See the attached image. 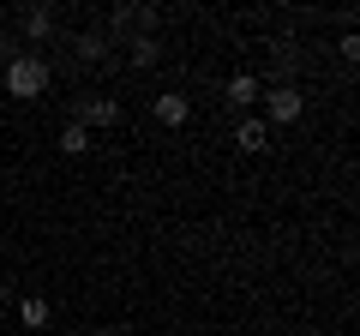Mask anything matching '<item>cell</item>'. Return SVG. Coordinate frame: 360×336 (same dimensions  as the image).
I'll use <instances>...</instances> for the list:
<instances>
[{
  "label": "cell",
  "mask_w": 360,
  "mask_h": 336,
  "mask_svg": "<svg viewBox=\"0 0 360 336\" xmlns=\"http://www.w3.org/2000/svg\"><path fill=\"white\" fill-rule=\"evenodd\" d=\"M103 30H78V60H103Z\"/></svg>",
  "instance_id": "cell-11"
},
{
  "label": "cell",
  "mask_w": 360,
  "mask_h": 336,
  "mask_svg": "<svg viewBox=\"0 0 360 336\" xmlns=\"http://www.w3.org/2000/svg\"><path fill=\"white\" fill-rule=\"evenodd\" d=\"M300 115H307V96H300L295 84H276V91H270V108H264V127H295Z\"/></svg>",
  "instance_id": "cell-2"
},
{
  "label": "cell",
  "mask_w": 360,
  "mask_h": 336,
  "mask_svg": "<svg viewBox=\"0 0 360 336\" xmlns=\"http://www.w3.org/2000/svg\"><path fill=\"white\" fill-rule=\"evenodd\" d=\"M150 115L162 120V127H186V115H193V103H186L180 91H162V96L150 103Z\"/></svg>",
  "instance_id": "cell-4"
},
{
  "label": "cell",
  "mask_w": 360,
  "mask_h": 336,
  "mask_svg": "<svg viewBox=\"0 0 360 336\" xmlns=\"http://www.w3.org/2000/svg\"><path fill=\"white\" fill-rule=\"evenodd\" d=\"M18 318H25L30 330H49V318H54V306H49V300H42V295H25V300H18Z\"/></svg>",
  "instance_id": "cell-7"
},
{
  "label": "cell",
  "mask_w": 360,
  "mask_h": 336,
  "mask_svg": "<svg viewBox=\"0 0 360 336\" xmlns=\"http://www.w3.org/2000/svg\"><path fill=\"white\" fill-rule=\"evenodd\" d=\"M252 96H258V78H252V72H234V78H229V108H246Z\"/></svg>",
  "instance_id": "cell-8"
},
{
  "label": "cell",
  "mask_w": 360,
  "mask_h": 336,
  "mask_svg": "<svg viewBox=\"0 0 360 336\" xmlns=\"http://www.w3.org/2000/svg\"><path fill=\"white\" fill-rule=\"evenodd\" d=\"M103 336H132V330H127V324H108V330H103Z\"/></svg>",
  "instance_id": "cell-13"
},
{
  "label": "cell",
  "mask_w": 360,
  "mask_h": 336,
  "mask_svg": "<svg viewBox=\"0 0 360 336\" xmlns=\"http://www.w3.org/2000/svg\"><path fill=\"white\" fill-rule=\"evenodd\" d=\"M234 144H240L246 156L270 150V127H264V120H240V127H234Z\"/></svg>",
  "instance_id": "cell-5"
},
{
  "label": "cell",
  "mask_w": 360,
  "mask_h": 336,
  "mask_svg": "<svg viewBox=\"0 0 360 336\" xmlns=\"http://www.w3.org/2000/svg\"><path fill=\"white\" fill-rule=\"evenodd\" d=\"M49 60L42 54H13L6 60V96H18V103H37L42 91H49Z\"/></svg>",
  "instance_id": "cell-1"
},
{
  "label": "cell",
  "mask_w": 360,
  "mask_h": 336,
  "mask_svg": "<svg viewBox=\"0 0 360 336\" xmlns=\"http://www.w3.org/2000/svg\"><path fill=\"white\" fill-rule=\"evenodd\" d=\"M336 54H342V60H360V37H354V30H348V37L336 42Z\"/></svg>",
  "instance_id": "cell-12"
},
{
  "label": "cell",
  "mask_w": 360,
  "mask_h": 336,
  "mask_svg": "<svg viewBox=\"0 0 360 336\" xmlns=\"http://www.w3.org/2000/svg\"><path fill=\"white\" fill-rule=\"evenodd\" d=\"M60 150H66V156H84V150H90V132L78 127V120H66V127H60Z\"/></svg>",
  "instance_id": "cell-10"
},
{
  "label": "cell",
  "mask_w": 360,
  "mask_h": 336,
  "mask_svg": "<svg viewBox=\"0 0 360 336\" xmlns=\"http://www.w3.org/2000/svg\"><path fill=\"white\" fill-rule=\"evenodd\" d=\"M127 54H132V66H156V60H162V42H156V37H132Z\"/></svg>",
  "instance_id": "cell-9"
},
{
  "label": "cell",
  "mask_w": 360,
  "mask_h": 336,
  "mask_svg": "<svg viewBox=\"0 0 360 336\" xmlns=\"http://www.w3.org/2000/svg\"><path fill=\"white\" fill-rule=\"evenodd\" d=\"M25 37L37 42V49L54 37V6H30V13H25Z\"/></svg>",
  "instance_id": "cell-6"
},
{
  "label": "cell",
  "mask_w": 360,
  "mask_h": 336,
  "mask_svg": "<svg viewBox=\"0 0 360 336\" xmlns=\"http://www.w3.org/2000/svg\"><path fill=\"white\" fill-rule=\"evenodd\" d=\"M72 120H78L84 132H90V127H115V120H120V103H108V96H90V103H78Z\"/></svg>",
  "instance_id": "cell-3"
}]
</instances>
